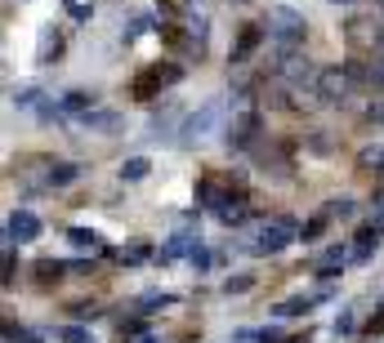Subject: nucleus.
I'll use <instances>...</instances> for the list:
<instances>
[{"label": "nucleus", "mask_w": 384, "mask_h": 343, "mask_svg": "<svg viewBox=\"0 0 384 343\" xmlns=\"http://www.w3.org/2000/svg\"><path fill=\"white\" fill-rule=\"evenodd\" d=\"M263 27H268V36H273V45H277V67L286 63V58H295V45L304 41V14L299 9H291V5H273L268 9V18H263Z\"/></svg>", "instance_id": "f257e3e1"}, {"label": "nucleus", "mask_w": 384, "mask_h": 343, "mask_svg": "<svg viewBox=\"0 0 384 343\" xmlns=\"http://www.w3.org/2000/svg\"><path fill=\"white\" fill-rule=\"evenodd\" d=\"M228 98H210V103H201L197 112H192L188 120H184V130H179V143L184 147H197V143H206L219 125H228Z\"/></svg>", "instance_id": "f03ea898"}, {"label": "nucleus", "mask_w": 384, "mask_h": 343, "mask_svg": "<svg viewBox=\"0 0 384 343\" xmlns=\"http://www.w3.org/2000/svg\"><path fill=\"white\" fill-rule=\"evenodd\" d=\"M295 237H299V232H295L291 218H268V223H259L255 232H250L246 254H259V259H263V254H282Z\"/></svg>", "instance_id": "7ed1b4c3"}, {"label": "nucleus", "mask_w": 384, "mask_h": 343, "mask_svg": "<svg viewBox=\"0 0 384 343\" xmlns=\"http://www.w3.org/2000/svg\"><path fill=\"white\" fill-rule=\"evenodd\" d=\"M277 80L286 85L291 94H317V80H322V67H313L308 58H286V63L277 67Z\"/></svg>", "instance_id": "20e7f679"}, {"label": "nucleus", "mask_w": 384, "mask_h": 343, "mask_svg": "<svg viewBox=\"0 0 384 343\" xmlns=\"http://www.w3.org/2000/svg\"><path fill=\"white\" fill-rule=\"evenodd\" d=\"M255 139H259V112H255V107H242V112L228 116L224 143L233 147V152H246V147H255Z\"/></svg>", "instance_id": "39448f33"}, {"label": "nucleus", "mask_w": 384, "mask_h": 343, "mask_svg": "<svg viewBox=\"0 0 384 343\" xmlns=\"http://www.w3.org/2000/svg\"><path fill=\"white\" fill-rule=\"evenodd\" d=\"M353 90V76H349V67H322V80H317V98L322 103H344Z\"/></svg>", "instance_id": "423d86ee"}, {"label": "nucleus", "mask_w": 384, "mask_h": 343, "mask_svg": "<svg viewBox=\"0 0 384 343\" xmlns=\"http://www.w3.org/2000/svg\"><path fill=\"white\" fill-rule=\"evenodd\" d=\"M174 80H184V67H179V63H165V67H152L148 76H139V85H135V94H139V98H148L152 90H165V85H174Z\"/></svg>", "instance_id": "0eeeda50"}, {"label": "nucleus", "mask_w": 384, "mask_h": 343, "mask_svg": "<svg viewBox=\"0 0 384 343\" xmlns=\"http://www.w3.org/2000/svg\"><path fill=\"white\" fill-rule=\"evenodd\" d=\"M41 237V218H36L32 210H14L9 214V227H5V241H14V245H22V241H36Z\"/></svg>", "instance_id": "6e6552de"}, {"label": "nucleus", "mask_w": 384, "mask_h": 343, "mask_svg": "<svg viewBox=\"0 0 384 343\" xmlns=\"http://www.w3.org/2000/svg\"><path fill=\"white\" fill-rule=\"evenodd\" d=\"M201 250V237H192V232H179V237H170L161 245L157 263H174V259H192V254Z\"/></svg>", "instance_id": "1a4fd4ad"}, {"label": "nucleus", "mask_w": 384, "mask_h": 343, "mask_svg": "<svg viewBox=\"0 0 384 343\" xmlns=\"http://www.w3.org/2000/svg\"><path fill=\"white\" fill-rule=\"evenodd\" d=\"M327 299H331V286H322L317 294H299V299L277 303V316H282V321H291V316H304L308 308H317V303H327Z\"/></svg>", "instance_id": "9d476101"}, {"label": "nucleus", "mask_w": 384, "mask_h": 343, "mask_svg": "<svg viewBox=\"0 0 384 343\" xmlns=\"http://www.w3.org/2000/svg\"><path fill=\"white\" fill-rule=\"evenodd\" d=\"M259 41H263V27H242V36H237V45H233V67H242L259 49Z\"/></svg>", "instance_id": "9b49d317"}, {"label": "nucleus", "mask_w": 384, "mask_h": 343, "mask_svg": "<svg viewBox=\"0 0 384 343\" xmlns=\"http://www.w3.org/2000/svg\"><path fill=\"white\" fill-rule=\"evenodd\" d=\"M376 245H380V232H376V227H362V232L353 237V245H349V263H366Z\"/></svg>", "instance_id": "f8f14e48"}, {"label": "nucleus", "mask_w": 384, "mask_h": 343, "mask_svg": "<svg viewBox=\"0 0 384 343\" xmlns=\"http://www.w3.org/2000/svg\"><path fill=\"white\" fill-rule=\"evenodd\" d=\"M58 107H63V116H85V112H94V94H85V90H71V94H63V103H58Z\"/></svg>", "instance_id": "ddd939ff"}, {"label": "nucleus", "mask_w": 384, "mask_h": 343, "mask_svg": "<svg viewBox=\"0 0 384 343\" xmlns=\"http://www.w3.org/2000/svg\"><path fill=\"white\" fill-rule=\"evenodd\" d=\"M76 178H81V165H71V161H58V165L45 169V183H50V188H67V183H76Z\"/></svg>", "instance_id": "4468645a"}, {"label": "nucleus", "mask_w": 384, "mask_h": 343, "mask_svg": "<svg viewBox=\"0 0 384 343\" xmlns=\"http://www.w3.org/2000/svg\"><path fill=\"white\" fill-rule=\"evenodd\" d=\"M214 218H219L224 227H237V223L246 218V201H242V196H228V201L219 205V210H214Z\"/></svg>", "instance_id": "2eb2a0df"}, {"label": "nucleus", "mask_w": 384, "mask_h": 343, "mask_svg": "<svg viewBox=\"0 0 384 343\" xmlns=\"http://www.w3.org/2000/svg\"><path fill=\"white\" fill-rule=\"evenodd\" d=\"M67 241L76 245V250H90V254H103V241H99V232H90V227H71V232H67Z\"/></svg>", "instance_id": "dca6fc26"}, {"label": "nucleus", "mask_w": 384, "mask_h": 343, "mask_svg": "<svg viewBox=\"0 0 384 343\" xmlns=\"http://www.w3.org/2000/svg\"><path fill=\"white\" fill-rule=\"evenodd\" d=\"M148 156H130V161H121V169H116V174H121V183H139V178H148Z\"/></svg>", "instance_id": "f3484780"}, {"label": "nucleus", "mask_w": 384, "mask_h": 343, "mask_svg": "<svg viewBox=\"0 0 384 343\" xmlns=\"http://www.w3.org/2000/svg\"><path fill=\"white\" fill-rule=\"evenodd\" d=\"M58 49H63V36H58L54 27H45L41 49H36V63H50V58H58Z\"/></svg>", "instance_id": "a211bd4d"}, {"label": "nucleus", "mask_w": 384, "mask_h": 343, "mask_svg": "<svg viewBox=\"0 0 384 343\" xmlns=\"http://www.w3.org/2000/svg\"><path fill=\"white\" fill-rule=\"evenodd\" d=\"M81 125H85V130H116V125H121V116H116V112H85V116H81Z\"/></svg>", "instance_id": "6ab92c4d"}, {"label": "nucleus", "mask_w": 384, "mask_h": 343, "mask_svg": "<svg viewBox=\"0 0 384 343\" xmlns=\"http://www.w3.org/2000/svg\"><path fill=\"white\" fill-rule=\"evenodd\" d=\"M327 227H331V214H327V210H322V214H313V218L304 223V241H317Z\"/></svg>", "instance_id": "aec40b11"}, {"label": "nucleus", "mask_w": 384, "mask_h": 343, "mask_svg": "<svg viewBox=\"0 0 384 343\" xmlns=\"http://www.w3.org/2000/svg\"><path fill=\"white\" fill-rule=\"evenodd\" d=\"M357 165L362 169H384V147H362V156H357Z\"/></svg>", "instance_id": "412c9836"}, {"label": "nucleus", "mask_w": 384, "mask_h": 343, "mask_svg": "<svg viewBox=\"0 0 384 343\" xmlns=\"http://www.w3.org/2000/svg\"><path fill=\"white\" fill-rule=\"evenodd\" d=\"M170 303H174V294H165V290H148V294L139 299V308H170Z\"/></svg>", "instance_id": "4be33fe9"}, {"label": "nucleus", "mask_w": 384, "mask_h": 343, "mask_svg": "<svg viewBox=\"0 0 384 343\" xmlns=\"http://www.w3.org/2000/svg\"><path fill=\"white\" fill-rule=\"evenodd\" d=\"M116 259H121V263H148V259H157V254H152L148 245H130V250H121Z\"/></svg>", "instance_id": "5701e85b"}, {"label": "nucleus", "mask_w": 384, "mask_h": 343, "mask_svg": "<svg viewBox=\"0 0 384 343\" xmlns=\"http://www.w3.org/2000/svg\"><path fill=\"white\" fill-rule=\"evenodd\" d=\"M5 339H9V343H45L36 330H22V326H5Z\"/></svg>", "instance_id": "b1692460"}, {"label": "nucleus", "mask_w": 384, "mask_h": 343, "mask_svg": "<svg viewBox=\"0 0 384 343\" xmlns=\"http://www.w3.org/2000/svg\"><path fill=\"white\" fill-rule=\"evenodd\" d=\"M327 214H331V218H353V201H349V196H340V201H327Z\"/></svg>", "instance_id": "393cba45"}, {"label": "nucleus", "mask_w": 384, "mask_h": 343, "mask_svg": "<svg viewBox=\"0 0 384 343\" xmlns=\"http://www.w3.org/2000/svg\"><path fill=\"white\" fill-rule=\"evenodd\" d=\"M58 339H63V343H90V330L85 326H63V330H58Z\"/></svg>", "instance_id": "a878e982"}, {"label": "nucleus", "mask_w": 384, "mask_h": 343, "mask_svg": "<svg viewBox=\"0 0 384 343\" xmlns=\"http://www.w3.org/2000/svg\"><path fill=\"white\" fill-rule=\"evenodd\" d=\"M41 90H14V107H41Z\"/></svg>", "instance_id": "bb28decb"}, {"label": "nucleus", "mask_w": 384, "mask_h": 343, "mask_svg": "<svg viewBox=\"0 0 384 343\" xmlns=\"http://www.w3.org/2000/svg\"><path fill=\"white\" fill-rule=\"evenodd\" d=\"M148 27H152V18H148V14H143V18H135V22L125 27V41H135V36H143Z\"/></svg>", "instance_id": "cd10ccee"}, {"label": "nucleus", "mask_w": 384, "mask_h": 343, "mask_svg": "<svg viewBox=\"0 0 384 343\" xmlns=\"http://www.w3.org/2000/svg\"><path fill=\"white\" fill-rule=\"evenodd\" d=\"M36 272H41V281H58V272H63V263H36Z\"/></svg>", "instance_id": "c85d7f7f"}, {"label": "nucleus", "mask_w": 384, "mask_h": 343, "mask_svg": "<svg viewBox=\"0 0 384 343\" xmlns=\"http://www.w3.org/2000/svg\"><path fill=\"white\" fill-rule=\"evenodd\" d=\"M224 290H228V294H242V290H250V276H228Z\"/></svg>", "instance_id": "c756f323"}, {"label": "nucleus", "mask_w": 384, "mask_h": 343, "mask_svg": "<svg viewBox=\"0 0 384 343\" xmlns=\"http://www.w3.org/2000/svg\"><path fill=\"white\" fill-rule=\"evenodd\" d=\"M335 335H353V312H340V316H335Z\"/></svg>", "instance_id": "7c9ffc66"}, {"label": "nucleus", "mask_w": 384, "mask_h": 343, "mask_svg": "<svg viewBox=\"0 0 384 343\" xmlns=\"http://www.w3.org/2000/svg\"><path fill=\"white\" fill-rule=\"evenodd\" d=\"M192 267H197V272H206V267H210V254H206V245H201V250L192 254Z\"/></svg>", "instance_id": "2f4dec72"}, {"label": "nucleus", "mask_w": 384, "mask_h": 343, "mask_svg": "<svg viewBox=\"0 0 384 343\" xmlns=\"http://www.w3.org/2000/svg\"><path fill=\"white\" fill-rule=\"evenodd\" d=\"M366 227H376L380 237H384V201H380V210H371V223H366Z\"/></svg>", "instance_id": "473e14b6"}, {"label": "nucleus", "mask_w": 384, "mask_h": 343, "mask_svg": "<svg viewBox=\"0 0 384 343\" xmlns=\"http://www.w3.org/2000/svg\"><path fill=\"white\" fill-rule=\"evenodd\" d=\"M366 120H376V125H384V103H371V107H366Z\"/></svg>", "instance_id": "72a5a7b5"}, {"label": "nucleus", "mask_w": 384, "mask_h": 343, "mask_svg": "<svg viewBox=\"0 0 384 343\" xmlns=\"http://www.w3.org/2000/svg\"><path fill=\"white\" fill-rule=\"evenodd\" d=\"M331 5H353V0H331Z\"/></svg>", "instance_id": "f704fd0d"}, {"label": "nucleus", "mask_w": 384, "mask_h": 343, "mask_svg": "<svg viewBox=\"0 0 384 343\" xmlns=\"http://www.w3.org/2000/svg\"><path fill=\"white\" fill-rule=\"evenodd\" d=\"M380 9H384V0H380Z\"/></svg>", "instance_id": "c9c22d12"}]
</instances>
